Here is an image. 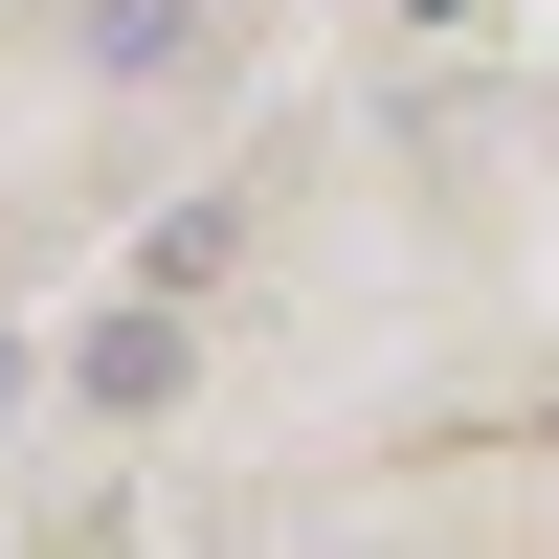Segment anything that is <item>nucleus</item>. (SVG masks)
Returning <instances> with one entry per match:
<instances>
[{"instance_id": "2", "label": "nucleus", "mask_w": 559, "mask_h": 559, "mask_svg": "<svg viewBox=\"0 0 559 559\" xmlns=\"http://www.w3.org/2000/svg\"><path fill=\"white\" fill-rule=\"evenodd\" d=\"M0 403H23V336H0Z\"/></svg>"}, {"instance_id": "1", "label": "nucleus", "mask_w": 559, "mask_h": 559, "mask_svg": "<svg viewBox=\"0 0 559 559\" xmlns=\"http://www.w3.org/2000/svg\"><path fill=\"white\" fill-rule=\"evenodd\" d=\"M68 381L112 403V426H134V403H179V313H157V292H134V313H90V358H68Z\"/></svg>"}]
</instances>
